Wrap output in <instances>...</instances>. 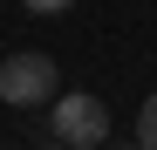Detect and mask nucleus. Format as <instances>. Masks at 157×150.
I'll return each instance as SVG.
<instances>
[{"label":"nucleus","instance_id":"obj_1","mask_svg":"<svg viewBox=\"0 0 157 150\" xmlns=\"http://www.w3.org/2000/svg\"><path fill=\"white\" fill-rule=\"evenodd\" d=\"M55 89H62V68H55V55H41V48H21V55L0 62V103L34 109V103H55Z\"/></svg>","mask_w":157,"mask_h":150},{"label":"nucleus","instance_id":"obj_2","mask_svg":"<svg viewBox=\"0 0 157 150\" xmlns=\"http://www.w3.org/2000/svg\"><path fill=\"white\" fill-rule=\"evenodd\" d=\"M55 143L68 150H102L109 143V109H102V96H55Z\"/></svg>","mask_w":157,"mask_h":150},{"label":"nucleus","instance_id":"obj_3","mask_svg":"<svg viewBox=\"0 0 157 150\" xmlns=\"http://www.w3.org/2000/svg\"><path fill=\"white\" fill-rule=\"evenodd\" d=\"M137 150H157V96L137 109Z\"/></svg>","mask_w":157,"mask_h":150},{"label":"nucleus","instance_id":"obj_4","mask_svg":"<svg viewBox=\"0 0 157 150\" xmlns=\"http://www.w3.org/2000/svg\"><path fill=\"white\" fill-rule=\"evenodd\" d=\"M21 7H28V14H68L75 0H21Z\"/></svg>","mask_w":157,"mask_h":150},{"label":"nucleus","instance_id":"obj_5","mask_svg":"<svg viewBox=\"0 0 157 150\" xmlns=\"http://www.w3.org/2000/svg\"><path fill=\"white\" fill-rule=\"evenodd\" d=\"M109 150H137V143H109Z\"/></svg>","mask_w":157,"mask_h":150},{"label":"nucleus","instance_id":"obj_6","mask_svg":"<svg viewBox=\"0 0 157 150\" xmlns=\"http://www.w3.org/2000/svg\"><path fill=\"white\" fill-rule=\"evenodd\" d=\"M48 150H68V143H48Z\"/></svg>","mask_w":157,"mask_h":150}]
</instances>
